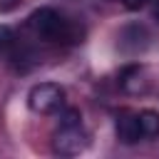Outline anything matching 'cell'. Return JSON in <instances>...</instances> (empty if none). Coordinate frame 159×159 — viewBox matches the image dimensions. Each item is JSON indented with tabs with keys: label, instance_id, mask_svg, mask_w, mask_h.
Masks as SVG:
<instances>
[{
	"label": "cell",
	"instance_id": "11",
	"mask_svg": "<svg viewBox=\"0 0 159 159\" xmlns=\"http://www.w3.org/2000/svg\"><path fill=\"white\" fill-rule=\"evenodd\" d=\"M152 15H154V20H157V22H159V2H157V5H154V7H152Z\"/></svg>",
	"mask_w": 159,
	"mask_h": 159
},
{
	"label": "cell",
	"instance_id": "9",
	"mask_svg": "<svg viewBox=\"0 0 159 159\" xmlns=\"http://www.w3.org/2000/svg\"><path fill=\"white\" fill-rule=\"evenodd\" d=\"M104 2H119L124 10H132V12H134V10H142L149 0H104Z\"/></svg>",
	"mask_w": 159,
	"mask_h": 159
},
{
	"label": "cell",
	"instance_id": "3",
	"mask_svg": "<svg viewBox=\"0 0 159 159\" xmlns=\"http://www.w3.org/2000/svg\"><path fill=\"white\" fill-rule=\"evenodd\" d=\"M27 107L35 114H55L65 107V89L55 82H40L27 92Z\"/></svg>",
	"mask_w": 159,
	"mask_h": 159
},
{
	"label": "cell",
	"instance_id": "1",
	"mask_svg": "<svg viewBox=\"0 0 159 159\" xmlns=\"http://www.w3.org/2000/svg\"><path fill=\"white\" fill-rule=\"evenodd\" d=\"M27 27L30 32L42 40V42H50V45H77L82 42V25H77L75 20H70L67 15H62L60 10L55 7H37L30 17H27Z\"/></svg>",
	"mask_w": 159,
	"mask_h": 159
},
{
	"label": "cell",
	"instance_id": "8",
	"mask_svg": "<svg viewBox=\"0 0 159 159\" xmlns=\"http://www.w3.org/2000/svg\"><path fill=\"white\" fill-rule=\"evenodd\" d=\"M17 52V37L7 25H0V55L5 57H15Z\"/></svg>",
	"mask_w": 159,
	"mask_h": 159
},
{
	"label": "cell",
	"instance_id": "5",
	"mask_svg": "<svg viewBox=\"0 0 159 159\" xmlns=\"http://www.w3.org/2000/svg\"><path fill=\"white\" fill-rule=\"evenodd\" d=\"M147 45H149V32H147L144 25H127L119 35V47L129 55L142 52Z\"/></svg>",
	"mask_w": 159,
	"mask_h": 159
},
{
	"label": "cell",
	"instance_id": "7",
	"mask_svg": "<svg viewBox=\"0 0 159 159\" xmlns=\"http://www.w3.org/2000/svg\"><path fill=\"white\" fill-rule=\"evenodd\" d=\"M139 127H142V139L152 142L159 137V112L154 109H139Z\"/></svg>",
	"mask_w": 159,
	"mask_h": 159
},
{
	"label": "cell",
	"instance_id": "4",
	"mask_svg": "<svg viewBox=\"0 0 159 159\" xmlns=\"http://www.w3.org/2000/svg\"><path fill=\"white\" fill-rule=\"evenodd\" d=\"M114 132L122 144H137L142 139V127H139V109H119L114 114Z\"/></svg>",
	"mask_w": 159,
	"mask_h": 159
},
{
	"label": "cell",
	"instance_id": "2",
	"mask_svg": "<svg viewBox=\"0 0 159 159\" xmlns=\"http://www.w3.org/2000/svg\"><path fill=\"white\" fill-rule=\"evenodd\" d=\"M57 129L52 134V149L60 157H77L89 147V134L82 124V114L77 107H62Z\"/></svg>",
	"mask_w": 159,
	"mask_h": 159
},
{
	"label": "cell",
	"instance_id": "10",
	"mask_svg": "<svg viewBox=\"0 0 159 159\" xmlns=\"http://www.w3.org/2000/svg\"><path fill=\"white\" fill-rule=\"evenodd\" d=\"M22 0H0V15H7V12H12L17 5H20Z\"/></svg>",
	"mask_w": 159,
	"mask_h": 159
},
{
	"label": "cell",
	"instance_id": "6",
	"mask_svg": "<svg viewBox=\"0 0 159 159\" xmlns=\"http://www.w3.org/2000/svg\"><path fill=\"white\" fill-rule=\"evenodd\" d=\"M119 84H122V89L129 92V94H142V92H147L149 80H147L144 67H139V65L127 67V70L122 72V77H119Z\"/></svg>",
	"mask_w": 159,
	"mask_h": 159
}]
</instances>
